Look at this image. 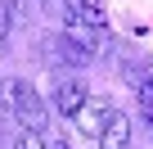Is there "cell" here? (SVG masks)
Instances as JSON below:
<instances>
[{
	"label": "cell",
	"mask_w": 153,
	"mask_h": 149,
	"mask_svg": "<svg viewBox=\"0 0 153 149\" xmlns=\"http://www.w3.org/2000/svg\"><path fill=\"white\" fill-rule=\"evenodd\" d=\"M140 118L153 127V82H140Z\"/></svg>",
	"instance_id": "5"
},
{
	"label": "cell",
	"mask_w": 153,
	"mask_h": 149,
	"mask_svg": "<svg viewBox=\"0 0 153 149\" xmlns=\"http://www.w3.org/2000/svg\"><path fill=\"white\" fill-rule=\"evenodd\" d=\"M76 5H90V9H104V0H76Z\"/></svg>",
	"instance_id": "8"
},
{
	"label": "cell",
	"mask_w": 153,
	"mask_h": 149,
	"mask_svg": "<svg viewBox=\"0 0 153 149\" xmlns=\"http://www.w3.org/2000/svg\"><path fill=\"white\" fill-rule=\"evenodd\" d=\"M50 149H68V145H59V140H50Z\"/></svg>",
	"instance_id": "9"
},
{
	"label": "cell",
	"mask_w": 153,
	"mask_h": 149,
	"mask_svg": "<svg viewBox=\"0 0 153 149\" xmlns=\"http://www.w3.org/2000/svg\"><path fill=\"white\" fill-rule=\"evenodd\" d=\"M113 113H117V109H113L104 95H90L81 109H76V118H72V122H76V131H86V136H95V140H99V131L113 122Z\"/></svg>",
	"instance_id": "2"
},
{
	"label": "cell",
	"mask_w": 153,
	"mask_h": 149,
	"mask_svg": "<svg viewBox=\"0 0 153 149\" xmlns=\"http://www.w3.org/2000/svg\"><path fill=\"white\" fill-rule=\"evenodd\" d=\"M9 149H50V145H45V136H41V131H23Z\"/></svg>",
	"instance_id": "6"
},
{
	"label": "cell",
	"mask_w": 153,
	"mask_h": 149,
	"mask_svg": "<svg viewBox=\"0 0 153 149\" xmlns=\"http://www.w3.org/2000/svg\"><path fill=\"white\" fill-rule=\"evenodd\" d=\"M0 100H5V109L23 122V131H45L50 109L41 104V95H36L27 82H0Z\"/></svg>",
	"instance_id": "1"
},
{
	"label": "cell",
	"mask_w": 153,
	"mask_h": 149,
	"mask_svg": "<svg viewBox=\"0 0 153 149\" xmlns=\"http://www.w3.org/2000/svg\"><path fill=\"white\" fill-rule=\"evenodd\" d=\"M99 149H131V118L113 113V122L99 131Z\"/></svg>",
	"instance_id": "4"
},
{
	"label": "cell",
	"mask_w": 153,
	"mask_h": 149,
	"mask_svg": "<svg viewBox=\"0 0 153 149\" xmlns=\"http://www.w3.org/2000/svg\"><path fill=\"white\" fill-rule=\"evenodd\" d=\"M86 100H90L86 77H63V82L54 86V109H59L63 118H76V109H81Z\"/></svg>",
	"instance_id": "3"
},
{
	"label": "cell",
	"mask_w": 153,
	"mask_h": 149,
	"mask_svg": "<svg viewBox=\"0 0 153 149\" xmlns=\"http://www.w3.org/2000/svg\"><path fill=\"white\" fill-rule=\"evenodd\" d=\"M5 36H9V5L0 0V45H5Z\"/></svg>",
	"instance_id": "7"
}]
</instances>
